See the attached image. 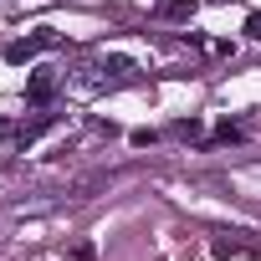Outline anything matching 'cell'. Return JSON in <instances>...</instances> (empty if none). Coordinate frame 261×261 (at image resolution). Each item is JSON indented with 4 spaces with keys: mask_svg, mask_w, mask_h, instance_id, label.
Here are the masks:
<instances>
[{
    "mask_svg": "<svg viewBox=\"0 0 261 261\" xmlns=\"http://www.w3.org/2000/svg\"><path fill=\"white\" fill-rule=\"evenodd\" d=\"M159 134H154V128H134V134H128V144H134V149H149Z\"/></svg>",
    "mask_w": 261,
    "mask_h": 261,
    "instance_id": "obj_9",
    "label": "cell"
},
{
    "mask_svg": "<svg viewBox=\"0 0 261 261\" xmlns=\"http://www.w3.org/2000/svg\"><path fill=\"white\" fill-rule=\"evenodd\" d=\"M57 41H62V36H57L51 26H41L36 36H21V41H11V46H6V62H11V67H26V62H36V57H41L46 46H57Z\"/></svg>",
    "mask_w": 261,
    "mask_h": 261,
    "instance_id": "obj_1",
    "label": "cell"
},
{
    "mask_svg": "<svg viewBox=\"0 0 261 261\" xmlns=\"http://www.w3.org/2000/svg\"><path fill=\"white\" fill-rule=\"evenodd\" d=\"M97 190H108V174H82V179L72 185V200H92Z\"/></svg>",
    "mask_w": 261,
    "mask_h": 261,
    "instance_id": "obj_5",
    "label": "cell"
},
{
    "mask_svg": "<svg viewBox=\"0 0 261 261\" xmlns=\"http://www.w3.org/2000/svg\"><path fill=\"white\" fill-rule=\"evenodd\" d=\"M246 36H256V41H261V16H251V21H246Z\"/></svg>",
    "mask_w": 261,
    "mask_h": 261,
    "instance_id": "obj_11",
    "label": "cell"
},
{
    "mask_svg": "<svg viewBox=\"0 0 261 261\" xmlns=\"http://www.w3.org/2000/svg\"><path fill=\"white\" fill-rule=\"evenodd\" d=\"M169 134H174V139H185V144H195V139H200V134H205V128H200V123H195V118H179V123H174V128H169Z\"/></svg>",
    "mask_w": 261,
    "mask_h": 261,
    "instance_id": "obj_7",
    "label": "cell"
},
{
    "mask_svg": "<svg viewBox=\"0 0 261 261\" xmlns=\"http://www.w3.org/2000/svg\"><path fill=\"white\" fill-rule=\"evenodd\" d=\"M62 82H67V77H62L57 67H36V72H31V82H26V102H51Z\"/></svg>",
    "mask_w": 261,
    "mask_h": 261,
    "instance_id": "obj_2",
    "label": "cell"
},
{
    "mask_svg": "<svg viewBox=\"0 0 261 261\" xmlns=\"http://www.w3.org/2000/svg\"><path fill=\"white\" fill-rule=\"evenodd\" d=\"M46 128H51V113H41V118H31V123H21V128H16V144H21V149H26V144H36V139L46 134Z\"/></svg>",
    "mask_w": 261,
    "mask_h": 261,
    "instance_id": "obj_4",
    "label": "cell"
},
{
    "mask_svg": "<svg viewBox=\"0 0 261 261\" xmlns=\"http://www.w3.org/2000/svg\"><path fill=\"white\" fill-rule=\"evenodd\" d=\"M154 6H159L164 16H179V21H185V16H195V0H154Z\"/></svg>",
    "mask_w": 261,
    "mask_h": 261,
    "instance_id": "obj_6",
    "label": "cell"
},
{
    "mask_svg": "<svg viewBox=\"0 0 261 261\" xmlns=\"http://www.w3.org/2000/svg\"><path fill=\"white\" fill-rule=\"evenodd\" d=\"M0 134H6V118H0Z\"/></svg>",
    "mask_w": 261,
    "mask_h": 261,
    "instance_id": "obj_12",
    "label": "cell"
},
{
    "mask_svg": "<svg viewBox=\"0 0 261 261\" xmlns=\"http://www.w3.org/2000/svg\"><path fill=\"white\" fill-rule=\"evenodd\" d=\"M246 139H251V123L246 118H225L215 128V144H246Z\"/></svg>",
    "mask_w": 261,
    "mask_h": 261,
    "instance_id": "obj_3",
    "label": "cell"
},
{
    "mask_svg": "<svg viewBox=\"0 0 261 261\" xmlns=\"http://www.w3.org/2000/svg\"><path fill=\"white\" fill-rule=\"evenodd\" d=\"M92 256H97V251H92V241H82V246L72 251V261H92Z\"/></svg>",
    "mask_w": 261,
    "mask_h": 261,
    "instance_id": "obj_10",
    "label": "cell"
},
{
    "mask_svg": "<svg viewBox=\"0 0 261 261\" xmlns=\"http://www.w3.org/2000/svg\"><path fill=\"white\" fill-rule=\"evenodd\" d=\"M102 72H113V77H128V72H134V62H128V57H108V62H102Z\"/></svg>",
    "mask_w": 261,
    "mask_h": 261,
    "instance_id": "obj_8",
    "label": "cell"
}]
</instances>
